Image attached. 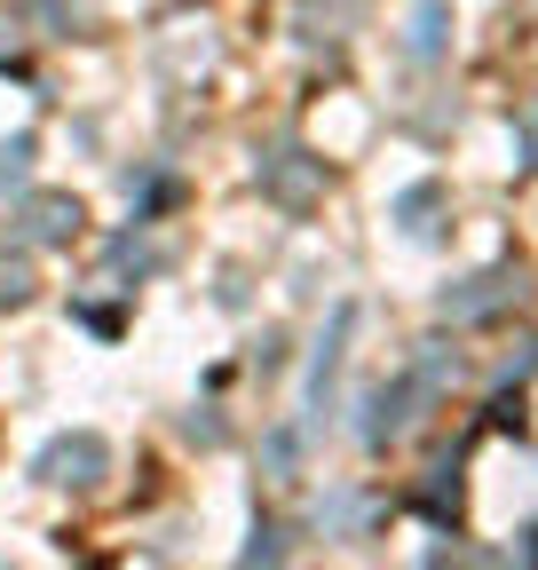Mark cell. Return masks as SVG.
Returning <instances> with one entry per match:
<instances>
[{
    "label": "cell",
    "instance_id": "1",
    "mask_svg": "<svg viewBox=\"0 0 538 570\" xmlns=\"http://www.w3.org/2000/svg\"><path fill=\"white\" fill-rule=\"evenodd\" d=\"M40 468H48L56 483H63V468H80L72 483H96V468H103V444H96V436H72V444H56V452H48Z\"/></svg>",
    "mask_w": 538,
    "mask_h": 570
},
{
    "label": "cell",
    "instance_id": "2",
    "mask_svg": "<svg viewBox=\"0 0 538 570\" xmlns=\"http://www.w3.org/2000/svg\"><path fill=\"white\" fill-rule=\"evenodd\" d=\"M444 40V0H420V17H412V56H436Z\"/></svg>",
    "mask_w": 538,
    "mask_h": 570
}]
</instances>
